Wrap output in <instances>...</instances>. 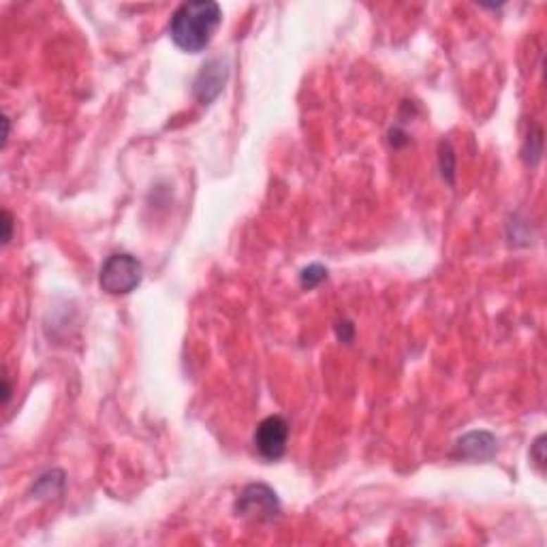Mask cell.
Here are the masks:
<instances>
[{"label": "cell", "mask_w": 547, "mask_h": 547, "mask_svg": "<svg viewBox=\"0 0 547 547\" xmlns=\"http://www.w3.org/2000/svg\"><path fill=\"white\" fill-rule=\"evenodd\" d=\"M325 280H327V268H323L319 263H313L308 268H303L301 274H299V284L303 289H315V287H319Z\"/></svg>", "instance_id": "8"}, {"label": "cell", "mask_w": 547, "mask_h": 547, "mask_svg": "<svg viewBox=\"0 0 547 547\" xmlns=\"http://www.w3.org/2000/svg\"><path fill=\"white\" fill-rule=\"evenodd\" d=\"M222 22V11L214 0H193V3L180 5L169 20V37L171 41L189 54L203 51L214 32Z\"/></svg>", "instance_id": "1"}, {"label": "cell", "mask_w": 547, "mask_h": 547, "mask_svg": "<svg viewBox=\"0 0 547 547\" xmlns=\"http://www.w3.org/2000/svg\"><path fill=\"white\" fill-rule=\"evenodd\" d=\"M13 237V216L9 210H3V246H7Z\"/></svg>", "instance_id": "10"}, {"label": "cell", "mask_w": 547, "mask_h": 547, "mask_svg": "<svg viewBox=\"0 0 547 547\" xmlns=\"http://www.w3.org/2000/svg\"><path fill=\"white\" fill-rule=\"evenodd\" d=\"M439 161H441V173H443V177L449 182V184H453V173H455V154H453V148H451V144H449V142H443V144H441Z\"/></svg>", "instance_id": "9"}, {"label": "cell", "mask_w": 547, "mask_h": 547, "mask_svg": "<svg viewBox=\"0 0 547 547\" xmlns=\"http://www.w3.org/2000/svg\"><path fill=\"white\" fill-rule=\"evenodd\" d=\"M144 280V265L129 253H118L105 259L99 272V284L109 295H129Z\"/></svg>", "instance_id": "2"}, {"label": "cell", "mask_w": 547, "mask_h": 547, "mask_svg": "<svg viewBox=\"0 0 547 547\" xmlns=\"http://www.w3.org/2000/svg\"><path fill=\"white\" fill-rule=\"evenodd\" d=\"M235 513L239 517L270 522L280 515V501L270 485L251 483L241 490V494L235 503Z\"/></svg>", "instance_id": "3"}, {"label": "cell", "mask_w": 547, "mask_h": 547, "mask_svg": "<svg viewBox=\"0 0 547 547\" xmlns=\"http://www.w3.org/2000/svg\"><path fill=\"white\" fill-rule=\"evenodd\" d=\"M9 400H11V383H9V379L5 377V379H3V404H9Z\"/></svg>", "instance_id": "13"}, {"label": "cell", "mask_w": 547, "mask_h": 547, "mask_svg": "<svg viewBox=\"0 0 547 547\" xmlns=\"http://www.w3.org/2000/svg\"><path fill=\"white\" fill-rule=\"evenodd\" d=\"M336 334H338V340H342V342H351V340H353V336H355V327H353V323H351V321H340V323L336 325Z\"/></svg>", "instance_id": "11"}, {"label": "cell", "mask_w": 547, "mask_h": 547, "mask_svg": "<svg viewBox=\"0 0 547 547\" xmlns=\"http://www.w3.org/2000/svg\"><path fill=\"white\" fill-rule=\"evenodd\" d=\"M543 441H545V439L539 436L536 443H534V447H532V455H534V462H536L539 466H543V462H545V455H543V447H545V445H543Z\"/></svg>", "instance_id": "12"}, {"label": "cell", "mask_w": 547, "mask_h": 547, "mask_svg": "<svg viewBox=\"0 0 547 547\" xmlns=\"http://www.w3.org/2000/svg\"><path fill=\"white\" fill-rule=\"evenodd\" d=\"M225 80H227V67L222 65V60H210L208 65H203V69L195 80V96L203 105H208L220 94Z\"/></svg>", "instance_id": "6"}, {"label": "cell", "mask_w": 547, "mask_h": 547, "mask_svg": "<svg viewBox=\"0 0 547 547\" xmlns=\"http://www.w3.org/2000/svg\"><path fill=\"white\" fill-rule=\"evenodd\" d=\"M289 441V423L280 415L265 417L255 430V449L265 462H278L287 453Z\"/></svg>", "instance_id": "4"}, {"label": "cell", "mask_w": 547, "mask_h": 547, "mask_svg": "<svg viewBox=\"0 0 547 547\" xmlns=\"http://www.w3.org/2000/svg\"><path fill=\"white\" fill-rule=\"evenodd\" d=\"M3 125H5V135H3V146H7V142H9V118L5 115L3 118Z\"/></svg>", "instance_id": "14"}, {"label": "cell", "mask_w": 547, "mask_h": 547, "mask_svg": "<svg viewBox=\"0 0 547 547\" xmlns=\"http://www.w3.org/2000/svg\"><path fill=\"white\" fill-rule=\"evenodd\" d=\"M65 490V472L63 470H47L45 474H41L34 485H32V494L37 498H49V496H56Z\"/></svg>", "instance_id": "7"}, {"label": "cell", "mask_w": 547, "mask_h": 547, "mask_svg": "<svg viewBox=\"0 0 547 547\" xmlns=\"http://www.w3.org/2000/svg\"><path fill=\"white\" fill-rule=\"evenodd\" d=\"M496 449H498L496 436L485 430L468 432L455 443V455L464 458V460H472V462L492 460L496 455Z\"/></svg>", "instance_id": "5"}]
</instances>
